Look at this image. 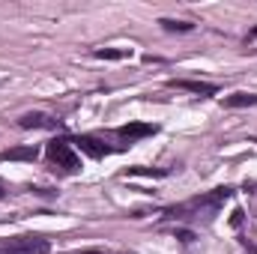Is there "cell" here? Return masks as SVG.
<instances>
[{
	"mask_svg": "<svg viewBox=\"0 0 257 254\" xmlns=\"http://www.w3.org/2000/svg\"><path fill=\"white\" fill-rule=\"evenodd\" d=\"M45 156H48L57 168H63L66 174H78V171H81V159L75 156V150H72V144H69L66 138H54V141L45 147Z\"/></svg>",
	"mask_w": 257,
	"mask_h": 254,
	"instance_id": "1",
	"label": "cell"
},
{
	"mask_svg": "<svg viewBox=\"0 0 257 254\" xmlns=\"http://www.w3.org/2000/svg\"><path fill=\"white\" fill-rule=\"evenodd\" d=\"M48 251H51V242L42 239V236H33V233L15 236V239L0 245V254H48Z\"/></svg>",
	"mask_w": 257,
	"mask_h": 254,
	"instance_id": "2",
	"label": "cell"
},
{
	"mask_svg": "<svg viewBox=\"0 0 257 254\" xmlns=\"http://www.w3.org/2000/svg\"><path fill=\"white\" fill-rule=\"evenodd\" d=\"M75 144H78V147H81V153H87L90 159H102V156L117 153L114 147L102 144V141H99V138H93V135H81V138H75Z\"/></svg>",
	"mask_w": 257,
	"mask_h": 254,
	"instance_id": "3",
	"label": "cell"
},
{
	"mask_svg": "<svg viewBox=\"0 0 257 254\" xmlns=\"http://www.w3.org/2000/svg\"><path fill=\"white\" fill-rule=\"evenodd\" d=\"M159 132V126H153V123H126V126L117 129V135L120 138H126V141H141V138H153Z\"/></svg>",
	"mask_w": 257,
	"mask_h": 254,
	"instance_id": "4",
	"label": "cell"
},
{
	"mask_svg": "<svg viewBox=\"0 0 257 254\" xmlns=\"http://www.w3.org/2000/svg\"><path fill=\"white\" fill-rule=\"evenodd\" d=\"M233 194V189L230 186H221V189H212L209 194H200V197H194L189 206H209V209H215V206H221L227 197Z\"/></svg>",
	"mask_w": 257,
	"mask_h": 254,
	"instance_id": "5",
	"label": "cell"
},
{
	"mask_svg": "<svg viewBox=\"0 0 257 254\" xmlns=\"http://www.w3.org/2000/svg\"><path fill=\"white\" fill-rule=\"evenodd\" d=\"M171 87H177V90H189V93H197V96H215L218 93V87L215 84H209V81H171Z\"/></svg>",
	"mask_w": 257,
	"mask_h": 254,
	"instance_id": "6",
	"label": "cell"
},
{
	"mask_svg": "<svg viewBox=\"0 0 257 254\" xmlns=\"http://www.w3.org/2000/svg\"><path fill=\"white\" fill-rule=\"evenodd\" d=\"M18 126L21 129H57V120H51L48 114H39V111H30L24 117H18Z\"/></svg>",
	"mask_w": 257,
	"mask_h": 254,
	"instance_id": "7",
	"label": "cell"
},
{
	"mask_svg": "<svg viewBox=\"0 0 257 254\" xmlns=\"http://www.w3.org/2000/svg\"><path fill=\"white\" fill-rule=\"evenodd\" d=\"M36 159V147H9L0 153V162H33Z\"/></svg>",
	"mask_w": 257,
	"mask_h": 254,
	"instance_id": "8",
	"label": "cell"
},
{
	"mask_svg": "<svg viewBox=\"0 0 257 254\" xmlns=\"http://www.w3.org/2000/svg\"><path fill=\"white\" fill-rule=\"evenodd\" d=\"M224 105L227 108H248V105H257V96L254 93H233L224 99Z\"/></svg>",
	"mask_w": 257,
	"mask_h": 254,
	"instance_id": "9",
	"label": "cell"
},
{
	"mask_svg": "<svg viewBox=\"0 0 257 254\" xmlns=\"http://www.w3.org/2000/svg\"><path fill=\"white\" fill-rule=\"evenodd\" d=\"M168 33H189V30H194V24H189V21H174V18H162L159 21Z\"/></svg>",
	"mask_w": 257,
	"mask_h": 254,
	"instance_id": "10",
	"label": "cell"
},
{
	"mask_svg": "<svg viewBox=\"0 0 257 254\" xmlns=\"http://www.w3.org/2000/svg\"><path fill=\"white\" fill-rule=\"evenodd\" d=\"M128 177H168V168H128Z\"/></svg>",
	"mask_w": 257,
	"mask_h": 254,
	"instance_id": "11",
	"label": "cell"
},
{
	"mask_svg": "<svg viewBox=\"0 0 257 254\" xmlns=\"http://www.w3.org/2000/svg\"><path fill=\"white\" fill-rule=\"evenodd\" d=\"M128 54H132V51H126V48H99V51H96L99 60H126Z\"/></svg>",
	"mask_w": 257,
	"mask_h": 254,
	"instance_id": "12",
	"label": "cell"
},
{
	"mask_svg": "<svg viewBox=\"0 0 257 254\" xmlns=\"http://www.w3.org/2000/svg\"><path fill=\"white\" fill-rule=\"evenodd\" d=\"M174 236H177V239H183V242H194L192 230H174Z\"/></svg>",
	"mask_w": 257,
	"mask_h": 254,
	"instance_id": "13",
	"label": "cell"
},
{
	"mask_svg": "<svg viewBox=\"0 0 257 254\" xmlns=\"http://www.w3.org/2000/svg\"><path fill=\"white\" fill-rule=\"evenodd\" d=\"M230 224H233V227H236V224H242V209H236V212H233V218H230Z\"/></svg>",
	"mask_w": 257,
	"mask_h": 254,
	"instance_id": "14",
	"label": "cell"
},
{
	"mask_svg": "<svg viewBox=\"0 0 257 254\" xmlns=\"http://www.w3.org/2000/svg\"><path fill=\"white\" fill-rule=\"evenodd\" d=\"M78 254H105L102 248H87V251H78Z\"/></svg>",
	"mask_w": 257,
	"mask_h": 254,
	"instance_id": "15",
	"label": "cell"
},
{
	"mask_svg": "<svg viewBox=\"0 0 257 254\" xmlns=\"http://www.w3.org/2000/svg\"><path fill=\"white\" fill-rule=\"evenodd\" d=\"M251 39H257V27H254V30H251Z\"/></svg>",
	"mask_w": 257,
	"mask_h": 254,
	"instance_id": "16",
	"label": "cell"
},
{
	"mask_svg": "<svg viewBox=\"0 0 257 254\" xmlns=\"http://www.w3.org/2000/svg\"><path fill=\"white\" fill-rule=\"evenodd\" d=\"M0 200H3V183H0Z\"/></svg>",
	"mask_w": 257,
	"mask_h": 254,
	"instance_id": "17",
	"label": "cell"
}]
</instances>
